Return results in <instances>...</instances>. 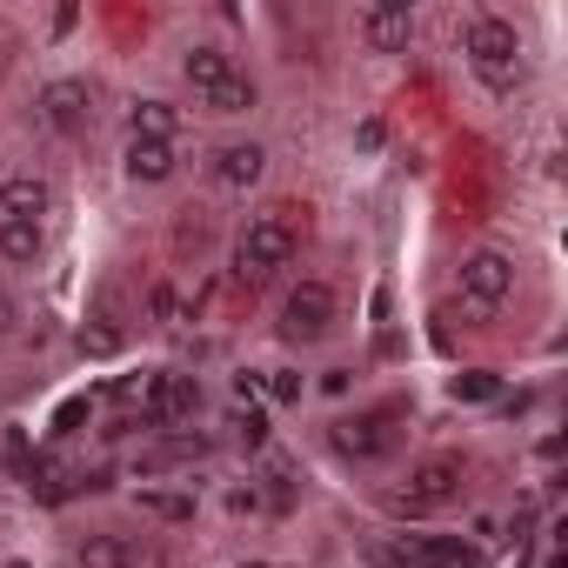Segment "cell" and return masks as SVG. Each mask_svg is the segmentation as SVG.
I'll use <instances>...</instances> for the list:
<instances>
[{
  "mask_svg": "<svg viewBox=\"0 0 568 568\" xmlns=\"http://www.w3.org/2000/svg\"><path fill=\"white\" fill-rule=\"evenodd\" d=\"M462 54H468V74L488 88V94H515L528 81V41L515 34V21L501 14H468L462 21Z\"/></svg>",
  "mask_w": 568,
  "mask_h": 568,
  "instance_id": "1",
  "label": "cell"
},
{
  "mask_svg": "<svg viewBox=\"0 0 568 568\" xmlns=\"http://www.w3.org/2000/svg\"><path fill=\"white\" fill-rule=\"evenodd\" d=\"M302 247V227H295V207H261L241 221L234 234V281L241 288H261V281H274L281 267L295 261Z\"/></svg>",
  "mask_w": 568,
  "mask_h": 568,
  "instance_id": "2",
  "label": "cell"
},
{
  "mask_svg": "<svg viewBox=\"0 0 568 568\" xmlns=\"http://www.w3.org/2000/svg\"><path fill=\"white\" fill-rule=\"evenodd\" d=\"M181 81H187L194 101H201L207 114H221V121H234V114L254 108V81H247V74L234 68V54L214 48V41H194V48L181 54Z\"/></svg>",
  "mask_w": 568,
  "mask_h": 568,
  "instance_id": "3",
  "label": "cell"
},
{
  "mask_svg": "<svg viewBox=\"0 0 568 568\" xmlns=\"http://www.w3.org/2000/svg\"><path fill=\"white\" fill-rule=\"evenodd\" d=\"M408 402H368V408H355V415H342L335 428H328V442H335V455L342 462H388L395 448H402V435H408Z\"/></svg>",
  "mask_w": 568,
  "mask_h": 568,
  "instance_id": "4",
  "label": "cell"
},
{
  "mask_svg": "<svg viewBox=\"0 0 568 568\" xmlns=\"http://www.w3.org/2000/svg\"><path fill=\"white\" fill-rule=\"evenodd\" d=\"M462 481H468V455L435 448V455H422V462L408 468V481L388 495V508H395V515H435V508L462 501Z\"/></svg>",
  "mask_w": 568,
  "mask_h": 568,
  "instance_id": "5",
  "label": "cell"
},
{
  "mask_svg": "<svg viewBox=\"0 0 568 568\" xmlns=\"http://www.w3.org/2000/svg\"><path fill=\"white\" fill-rule=\"evenodd\" d=\"M455 295H462V308H468L475 322L501 315L508 295H515V261H508L501 247H475V254L455 267Z\"/></svg>",
  "mask_w": 568,
  "mask_h": 568,
  "instance_id": "6",
  "label": "cell"
},
{
  "mask_svg": "<svg viewBox=\"0 0 568 568\" xmlns=\"http://www.w3.org/2000/svg\"><path fill=\"white\" fill-rule=\"evenodd\" d=\"M335 322H342V302H335L328 281H295L288 302H281V342H288V348H315V342H328Z\"/></svg>",
  "mask_w": 568,
  "mask_h": 568,
  "instance_id": "7",
  "label": "cell"
},
{
  "mask_svg": "<svg viewBox=\"0 0 568 568\" xmlns=\"http://www.w3.org/2000/svg\"><path fill=\"white\" fill-rule=\"evenodd\" d=\"M194 408H201V382L194 375H148V388H141V428H181V422H194Z\"/></svg>",
  "mask_w": 568,
  "mask_h": 568,
  "instance_id": "8",
  "label": "cell"
},
{
  "mask_svg": "<svg viewBox=\"0 0 568 568\" xmlns=\"http://www.w3.org/2000/svg\"><path fill=\"white\" fill-rule=\"evenodd\" d=\"M41 121L61 134V141H81L94 128V88L88 81H48L41 88Z\"/></svg>",
  "mask_w": 568,
  "mask_h": 568,
  "instance_id": "9",
  "label": "cell"
},
{
  "mask_svg": "<svg viewBox=\"0 0 568 568\" xmlns=\"http://www.w3.org/2000/svg\"><path fill=\"white\" fill-rule=\"evenodd\" d=\"M261 174H267V148L261 141H221L207 154V181L221 194H247V187H261Z\"/></svg>",
  "mask_w": 568,
  "mask_h": 568,
  "instance_id": "10",
  "label": "cell"
},
{
  "mask_svg": "<svg viewBox=\"0 0 568 568\" xmlns=\"http://www.w3.org/2000/svg\"><path fill=\"white\" fill-rule=\"evenodd\" d=\"M362 41L375 54H408L415 41V8L408 0H375V8H362Z\"/></svg>",
  "mask_w": 568,
  "mask_h": 568,
  "instance_id": "11",
  "label": "cell"
},
{
  "mask_svg": "<svg viewBox=\"0 0 568 568\" xmlns=\"http://www.w3.org/2000/svg\"><path fill=\"white\" fill-rule=\"evenodd\" d=\"M74 561H81V568H161V555H154V548H141L134 535H114V528L88 535Z\"/></svg>",
  "mask_w": 568,
  "mask_h": 568,
  "instance_id": "12",
  "label": "cell"
},
{
  "mask_svg": "<svg viewBox=\"0 0 568 568\" xmlns=\"http://www.w3.org/2000/svg\"><path fill=\"white\" fill-rule=\"evenodd\" d=\"M48 207H54V187H48V174L21 168V174H8V181H0V214H8V221H41Z\"/></svg>",
  "mask_w": 568,
  "mask_h": 568,
  "instance_id": "13",
  "label": "cell"
},
{
  "mask_svg": "<svg viewBox=\"0 0 568 568\" xmlns=\"http://www.w3.org/2000/svg\"><path fill=\"white\" fill-rule=\"evenodd\" d=\"M181 174V148L174 141H128V181L134 187H161Z\"/></svg>",
  "mask_w": 568,
  "mask_h": 568,
  "instance_id": "14",
  "label": "cell"
},
{
  "mask_svg": "<svg viewBox=\"0 0 568 568\" xmlns=\"http://www.w3.org/2000/svg\"><path fill=\"white\" fill-rule=\"evenodd\" d=\"M402 568H475V548H462L455 535H415L395 548Z\"/></svg>",
  "mask_w": 568,
  "mask_h": 568,
  "instance_id": "15",
  "label": "cell"
},
{
  "mask_svg": "<svg viewBox=\"0 0 568 568\" xmlns=\"http://www.w3.org/2000/svg\"><path fill=\"white\" fill-rule=\"evenodd\" d=\"M181 134V108L174 101H134L128 108V141H174Z\"/></svg>",
  "mask_w": 568,
  "mask_h": 568,
  "instance_id": "16",
  "label": "cell"
},
{
  "mask_svg": "<svg viewBox=\"0 0 568 568\" xmlns=\"http://www.w3.org/2000/svg\"><path fill=\"white\" fill-rule=\"evenodd\" d=\"M41 247H48L41 221H8V214H0V261H14V267H34V261H41Z\"/></svg>",
  "mask_w": 568,
  "mask_h": 568,
  "instance_id": "17",
  "label": "cell"
},
{
  "mask_svg": "<svg viewBox=\"0 0 568 568\" xmlns=\"http://www.w3.org/2000/svg\"><path fill=\"white\" fill-rule=\"evenodd\" d=\"M207 247H214V221H207V207H181V221H174V254H181V261H187V254L201 261Z\"/></svg>",
  "mask_w": 568,
  "mask_h": 568,
  "instance_id": "18",
  "label": "cell"
},
{
  "mask_svg": "<svg viewBox=\"0 0 568 568\" xmlns=\"http://www.w3.org/2000/svg\"><path fill=\"white\" fill-rule=\"evenodd\" d=\"M141 508L161 515V521H194V488H141Z\"/></svg>",
  "mask_w": 568,
  "mask_h": 568,
  "instance_id": "19",
  "label": "cell"
},
{
  "mask_svg": "<svg viewBox=\"0 0 568 568\" xmlns=\"http://www.w3.org/2000/svg\"><path fill=\"white\" fill-rule=\"evenodd\" d=\"M448 395H455V402H495V395H501V375L468 368V375H455V382H448Z\"/></svg>",
  "mask_w": 568,
  "mask_h": 568,
  "instance_id": "20",
  "label": "cell"
},
{
  "mask_svg": "<svg viewBox=\"0 0 568 568\" xmlns=\"http://www.w3.org/2000/svg\"><path fill=\"white\" fill-rule=\"evenodd\" d=\"M114 348H121V328H108V322H101V328H81V355L101 362V355H114Z\"/></svg>",
  "mask_w": 568,
  "mask_h": 568,
  "instance_id": "21",
  "label": "cell"
},
{
  "mask_svg": "<svg viewBox=\"0 0 568 568\" xmlns=\"http://www.w3.org/2000/svg\"><path fill=\"white\" fill-rule=\"evenodd\" d=\"M234 435H241V448H267V415H234Z\"/></svg>",
  "mask_w": 568,
  "mask_h": 568,
  "instance_id": "22",
  "label": "cell"
},
{
  "mask_svg": "<svg viewBox=\"0 0 568 568\" xmlns=\"http://www.w3.org/2000/svg\"><path fill=\"white\" fill-rule=\"evenodd\" d=\"M267 395L274 402H302V375L295 368H267Z\"/></svg>",
  "mask_w": 568,
  "mask_h": 568,
  "instance_id": "23",
  "label": "cell"
},
{
  "mask_svg": "<svg viewBox=\"0 0 568 568\" xmlns=\"http://www.w3.org/2000/svg\"><path fill=\"white\" fill-rule=\"evenodd\" d=\"M148 308H154V322H181V295L168 288V281H161V288L148 295Z\"/></svg>",
  "mask_w": 568,
  "mask_h": 568,
  "instance_id": "24",
  "label": "cell"
},
{
  "mask_svg": "<svg viewBox=\"0 0 568 568\" xmlns=\"http://www.w3.org/2000/svg\"><path fill=\"white\" fill-rule=\"evenodd\" d=\"M88 408H94V402H88V395H81V402H68V408H61V415H54V435H74V428H81V422H88Z\"/></svg>",
  "mask_w": 568,
  "mask_h": 568,
  "instance_id": "25",
  "label": "cell"
},
{
  "mask_svg": "<svg viewBox=\"0 0 568 568\" xmlns=\"http://www.w3.org/2000/svg\"><path fill=\"white\" fill-rule=\"evenodd\" d=\"M14 322H21V308H14V295H0V342L14 335Z\"/></svg>",
  "mask_w": 568,
  "mask_h": 568,
  "instance_id": "26",
  "label": "cell"
}]
</instances>
